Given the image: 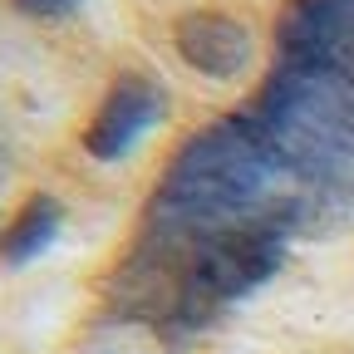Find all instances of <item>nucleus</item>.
<instances>
[{"label": "nucleus", "instance_id": "nucleus-1", "mask_svg": "<svg viewBox=\"0 0 354 354\" xmlns=\"http://www.w3.org/2000/svg\"><path fill=\"white\" fill-rule=\"evenodd\" d=\"M295 183L354 197V79L325 64L276 59L256 99L236 109Z\"/></svg>", "mask_w": 354, "mask_h": 354}, {"label": "nucleus", "instance_id": "nucleus-2", "mask_svg": "<svg viewBox=\"0 0 354 354\" xmlns=\"http://www.w3.org/2000/svg\"><path fill=\"white\" fill-rule=\"evenodd\" d=\"M162 118H167V88L143 69H123L109 84V94L94 109L88 128H84V153L99 158V162H118V158H128L138 148Z\"/></svg>", "mask_w": 354, "mask_h": 354}, {"label": "nucleus", "instance_id": "nucleus-3", "mask_svg": "<svg viewBox=\"0 0 354 354\" xmlns=\"http://www.w3.org/2000/svg\"><path fill=\"white\" fill-rule=\"evenodd\" d=\"M172 50L202 79H241L256 59V35L227 10H183L172 20Z\"/></svg>", "mask_w": 354, "mask_h": 354}, {"label": "nucleus", "instance_id": "nucleus-4", "mask_svg": "<svg viewBox=\"0 0 354 354\" xmlns=\"http://www.w3.org/2000/svg\"><path fill=\"white\" fill-rule=\"evenodd\" d=\"M59 227H64V207H59L50 192L25 197V207L10 216V227L0 232V261H6L10 271H20V266L39 261L44 251L55 246Z\"/></svg>", "mask_w": 354, "mask_h": 354}, {"label": "nucleus", "instance_id": "nucleus-5", "mask_svg": "<svg viewBox=\"0 0 354 354\" xmlns=\"http://www.w3.org/2000/svg\"><path fill=\"white\" fill-rule=\"evenodd\" d=\"M84 0H10V10L25 20H69Z\"/></svg>", "mask_w": 354, "mask_h": 354}, {"label": "nucleus", "instance_id": "nucleus-6", "mask_svg": "<svg viewBox=\"0 0 354 354\" xmlns=\"http://www.w3.org/2000/svg\"><path fill=\"white\" fill-rule=\"evenodd\" d=\"M10 133H6V123H0V187H6V177H10Z\"/></svg>", "mask_w": 354, "mask_h": 354}]
</instances>
